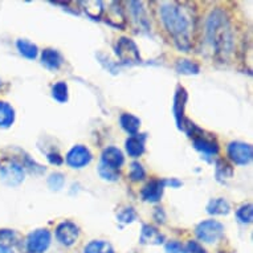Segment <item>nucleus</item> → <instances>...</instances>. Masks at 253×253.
I'll return each mask as SVG.
<instances>
[{
  "mask_svg": "<svg viewBox=\"0 0 253 253\" xmlns=\"http://www.w3.org/2000/svg\"><path fill=\"white\" fill-rule=\"evenodd\" d=\"M120 124L122 126V129L126 133L131 134V135L138 134V130L141 127V120L138 117L133 116V114H129V113H124L120 117Z\"/></svg>",
  "mask_w": 253,
  "mask_h": 253,
  "instance_id": "20",
  "label": "nucleus"
},
{
  "mask_svg": "<svg viewBox=\"0 0 253 253\" xmlns=\"http://www.w3.org/2000/svg\"><path fill=\"white\" fill-rule=\"evenodd\" d=\"M165 184H166V186L172 187V188H178V187L182 186V182L178 180V179L171 178V179H165Z\"/></svg>",
  "mask_w": 253,
  "mask_h": 253,
  "instance_id": "37",
  "label": "nucleus"
},
{
  "mask_svg": "<svg viewBox=\"0 0 253 253\" xmlns=\"http://www.w3.org/2000/svg\"><path fill=\"white\" fill-rule=\"evenodd\" d=\"M0 253H13V251L9 247L5 245H0Z\"/></svg>",
  "mask_w": 253,
  "mask_h": 253,
  "instance_id": "38",
  "label": "nucleus"
},
{
  "mask_svg": "<svg viewBox=\"0 0 253 253\" xmlns=\"http://www.w3.org/2000/svg\"><path fill=\"white\" fill-rule=\"evenodd\" d=\"M84 253H114V249L108 241L94 240L84 248Z\"/></svg>",
  "mask_w": 253,
  "mask_h": 253,
  "instance_id": "25",
  "label": "nucleus"
},
{
  "mask_svg": "<svg viewBox=\"0 0 253 253\" xmlns=\"http://www.w3.org/2000/svg\"><path fill=\"white\" fill-rule=\"evenodd\" d=\"M116 53L124 64H139L142 61L137 44L129 38H121L117 42Z\"/></svg>",
  "mask_w": 253,
  "mask_h": 253,
  "instance_id": "5",
  "label": "nucleus"
},
{
  "mask_svg": "<svg viewBox=\"0 0 253 253\" xmlns=\"http://www.w3.org/2000/svg\"><path fill=\"white\" fill-rule=\"evenodd\" d=\"M0 180L7 186H19L24 180V169L16 161H4L0 163Z\"/></svg>",
  "mask_w": 253,
  "mask_h": 253,
  "instance_id": "4",
  "label": "nucleus"
},
{
  "mask_svg": "<svg viewBox=\"0 0 253 253\" xmlns=\"http://www.w3.org/2000/svg\"><path fill=\"white\" fill-rule=\"evenodd\" d=\"M165 251L166 253H188L187 252L186 247L179 243V241H169L166 245H165Z\"/></svg>",
  "mask_w": 253,
  "mask_h": 253,
  "instance_id": "34",
  "label": "nucleus"
},
{
  "mask_svg": "<svg viewBox=\"0 0 253 253\" xmlns=\"http://www.w3.org/2000/svg\"><path fill=\"white\" fill-rule=\"evenodd\" d=\"M15 122V109L4 101H0V127H9Z\"/></svg>",
  "mask_w": 253,
  "mask_h": 253,
  "instance_id": "22",
  "label": "nucleus"
},
{
  "mask_svg": "<svg viewBox=\"0 0 253 253\" xmlns=\"http://www.w3.org/2000/svg\"><path fill=\"white\" fill-rule=\"evenodd\" d=\"M130 11H131V16L134 17V21L137 23V25L143 31H149L150 24L147 15H146L145 8L142 7L143 3L141 1H130Z\"/></svg>",
  "mask_w": 253,
  "mask_h": 253,
  "instance_id": "17",
  "label": "nucleus"
},
{
  "mask_svg": "<svg viewBox=\"0 0 253 253\" xmlns=\"http://www.w3.org/2000/svg\"><path fill=\"white\" fill-rule=\"evenodd\" d=\"M106 23H109L113 27L117 28H124L125 27V16L122 12V8L118 3H112V7L109 8L108 15H106Z\"/></svg>",
  "mask_w": 253,
  "mask_h": 253,
  "instance_id": "18",
  "label": "nucleus"
},
{
  "mask_svg": "<svg viewBox=\"0 0 253 253\" xmlns=\"http://www.w3.org/2000/svg\"><path fill=\"white\" fill-rule=\"evenodd\" d=\"M207 39L217 56L227 58L233 52V34L228 16L223 9H213L207 20Z\"/></svg>",
  "mask_w": 253,
  "mask_h": 253,
  "instance_id": "2",
  "label": "nucleus"
},
{
  "mask_svg": "<svg viewBox=\"0 0 253 253\" xmlns=\"http://www.w3.org/2000/svg\"><path fill=\"white\" fill-rule=\"evenodd\" d=\"M159 13L175 45L183 52H187L192 46V34L195 25L191 9L178 1H165L161 4Z\"/></svg>",
  "mask_w": 253,
  "mask_h": 253,
  "instance_id": "1",
  "label": "nucleus"
},
{
  "mask_svg": "<svg viewBox=\"0 0 253 253\" xmlns=\"http://www.w3.org/2000/svg\"><path fill=\"white\" fill-rule=\"evenodd\" d=\"M125 157L122 151L117 147H106V149L102 151V155H101V163L105 165V166L112 167L114 170H120V167L124 165Z\"/></svg>",
  "mask_w": 253,
  "mask_h": 253,
  "instance_id": "12",
  "label": "nucleus"
},
{
  "mask_svg": "<svg viewBox=\"0 0 253 253\" xmlns=\"http://www.w3.org/2000/svg\"><path fill=\"white\" fill-rule=\"evenodd\" d=\"M80 235L79 227L72 221H62L56 228V239L60 244L71 247L77 241Z\"/></svg>",
  "mask_w": 253,
  "mask_h": 253,
  "instance_id": "8",
  "label": "nucleus"
},
{
  "mask_svg": "<svg viewBox=\"0 0 253 253\" xmlns=\"http://www.w3.org/2000/svg\"><path fill=\"white\" fill-rule=\"evenodd\" d=\"M91 161V153L87 147L83 145H77L69 150L67 154V163L72 169H83L89 165Z\"/></svg>",
  "mask_w": 253,
  "mask_h": 253,
  "instance_id": "9",
  "label": "nucleus"
},
{
  "mask_svg": "<svg viewBox=\"0 0 253 253\" xmlns=\"http://www.w3.org/2000/svg\"><path fill=\"white\" fill-rule=\"evenodd\" d=\"M17 50L20 52V54H23L24 57L29 58V60H35L38 57L39 54V48L36 44L31 42L29 40H25V39H19L16 42Z\"/></svg>",
  "mask_w": 253,
  "mask_h": 253,
  "instance_id": "23",
  "label": "nucleus"
},
{
  "mask_svg": "<svg viewBox=\"0 0 253 253\" xmlns=\"http://www.w3.org/2000/svg\"><path fill=\"white\" fill-rule=\"evenodd\" d=\"M228 157L236 165L245 166L252 161V146L249 143H244V142H231L228 145Z\"/></svg>",
  "mask_w": 253,
  "mask_h": 253,
  "instance_id": "7",
  "label": "nucleus"
},
{
  "mask_svg": "<svg viewBox=\"0 0 253 253\" xmlns=\"http://www.w3.org/2000/svg\"><path fill=\"white\" fill-rule=\"evenodd\" d=\"M147 135L146 134H135L126 139L125 147L126 151L131 158H139L145 153V141Z\"/></svg>",
  "mask_w": 253,
  "mask_h": 253,
  "instance_id": "14",
  "label": "nucleus"
},
{
  "mask_svg": "<svg viewBox=\"0 0 253 253\" xmlns=\"http://www.w3.org/2000/svg\"><path fill=\"white\" fill-rule=\"evenodd\" d=\"M80 4L84 7V11L91 20H100V17L104 13V3L101 0H87L81 1Z\"/></svg>",
  "mask_w": 253,
  "mask_h": 253,
  "instance_id": "19",
  "label": "nucleus"
},
{
  "mask_svg": "<svg viewBox=\"0 0 253 253\" xmlns=\"http://www.w3.org/2000/svg\"><path fill=\"white\" fill-rule=\"evenodd\" d=\"M195 235L200 241L213 244L217 243L224 235V225L216 220H204L196 225Z\"/></svg>",
  "mask_w": 253,
  "mask_h": 253,
  "instance_id": "3",
  "label": "nucleus"
},
{
  "mask_svg": "<svg viewBox=\"0 0 253 253\" xmlns=\"http://www.w3.org/2000/svg\"><path fill=\"white\" fill-rule=\"evenodd\" d=\"M237 219L240 220L241 223L244 224H249L252 223V217H253V206L251 203H247L244 206H241L236 212Z\"/></svg>",
  "mask_w": 253,
  "mask_h": 253,
  "instance_id": "29",
  "label": "nucleus"
},
{
  "mask_svg": "<svg viewBox=\"0 0 253 253\" xmlns=\"http://www.w3.org/2000/svg\"><path fill=\"white\" fill-rule=\"evenodd\" d=\"M204 131L199 135L192 138V145L198 151H200L204 155H216L219 153V146L216 143V141H213L212 138H207L206 135H203Z\"/></svg>",
  "mask_w": 253,
  "mask_h": 253,
  "instance_id": "13",
  "label": "nucleus"
},
{
  "mask_svg": "<svg viewBox=\"0 0 253 253\" xmlns=\"http://www.w3.org/2000/svg\"><path fill=\"white\" fill-rule=\"evenodd\" d=\"M187 252L188 253H208L206 249L202 247V244L200 243H198V241H194V240H190L188 243H187Z\"/></svg>",
  "mask_w": 253,
  "mask_h": 253,
  "instance_id": "35",
  "label": "nucleus"
},
{
  "mask_svg": "<svg viewBox=\"0 0 253 253\" xmlns=\"http://www.w3.org/2000/svg\"><path fill=\"white\" fill-rule=\"evenodd\" d=\"M16 233L11 229H0V245L8 247L9 244H13L16 241Z\"/></svg>",
  "mask_w": 253,
  "mask_h": 253,
  "instance_id": "33",
  "label": "nucleus"
},
{
  "mask_svg": "<svg viewBox=\"0 0 253 253\" xmlns=\"http://www.w3.org/2000/svg\"><path fill=\"white\" fill-rule=\"evenodd\" d=\"M98 174L104 180L108 182H116L120 179V170H114L112 167H108L100 162L98 165Z\"/></svg>",
  "mask_w": 253,
  "mask_h": 253,
  "instance_id": "28",
  "label": "nucleus"
},
{
  "mask_svg": "<svg viewBox=\"0 0 253 253\" xmlns=\"http://www.w3.org/2000/svg\"><path fill=\"white\" fill-rule=\"evenodd\" d=\"M165 179H153L142 188V199L147 203H158L162 199L163 191H165Z\"/></svg>",
  "mask_w": 253,
  "mask_h": 253,
  "instance_id": "10",
  "label": "nucleus"
},
{
  "mask_svg": "<svg viewBox=\"0 0 253 253\" xmlns=\"http://www.w3.org/2000/svg\"><path fill=\"white\" fill-rule=\"evenodd\" d=\"M64 62V58L60 54V52L56 49H52V48H46V49L42 50V64L46 69L49 71H57L60 69V67Z\"/></svg>",
  "mask_w": 253,
  "mask_h": 253,
  "instance_id": "16",
  "label": "nucleus"
},
{
  "mask_svg": "<svg viewBox=\"0 0 253 253\" xmlns=\"http://www.w3.org/2000/svg\"><path fill=\"white\" fill-rule=\"evenodd\" d=\"M52 97H53L54 100L57 101V102H60V104L67 102L68 97H69L67 83L60 81V83L54 84L53 87H52Z\"/></svg>",
  "mask_w": 253,
  "mask_h": 253,
  "instance_id": "26",
  "label": "nucleus"
},
{
  "mask_svg": "<svg viewBox=\"0 0 253 253\" xmlns=\"http://www.w3.org/2000/svg\"><path fill=\"white\" fill-rule=\"evenodd\" d=\"M139 241H141V244L145 245H161L165 243V236L153 225L143 224Z\"/></svg>",
  "mask_w": 253,
  "mask_h": 253,
  "instance_id": "15",
  "label": "nucleus"
},
{
  "mask_svg": "<svg viewBox=\"0 0 253 253\" xmlns=\"http://www.w3.org/2000/svg\"><path fill=\"white\" fill-rule=\"evenodd\" d=\"M175 69L180 75H199L200 67L196 64L195 61H191V60H179L175 65Z\"/></svg>",
  "mask_w": 253,
  "mask_h": 253,
  "instance_id": "24",
  "label": "nucleus"
},
{
  "mask_svg": "<svg viewBox=\"0 0 253 253\" xmlns=\"http://www.w3.org/2000/svg\"><path fill=\"white\" fill-rule=\"evenodd\" d=\"M129 176H130V180H133V182H141V180L145 179L146 171L145 169L142 167L141 163H138V162L131 163Z\"/></svg>",
  "mask_w": 253,
  "mask_h": 253,
  "instance_id": "31",
  "label": "nucleus"
},
{
  "mask_svg": "<svg viewBox=\"0 0 253 253\" xmlns=\"http://www.w3.org/2000/svg\"><path fill=\"white\" fill-rule=\"evenodd\" d=\"M117 219L121 223H124V224H129V223H133L134 220L137 219V212L134 211V208L129 207V208H125L122 211L117 215Z\"/></svg>",
  "mask_w": 253,
  "mask_h": 253,
  "instance_id": "32",
  "label": "nucleus"
},
{
  "mask_svg": "<svg viewBox=\"0 0 253 253\" xmlns=\"http://www.w3.org/2000/svg\"><path fill=\"white\" fill-rule=\"evenodd\" d=\"M206 210L210 215H227L231 211V206L223 198H216L208 202Z\"/></svg>",
  "mask_w": 253,
  "mask_h": 253,
  "instance_id": "21",
  "label": "nucleus"
},
{
  "mask_svg": "<svg viewBox=\"0 0 253 253\" xmlns=\"http://www.w3.org/2000/svg\"><path fill=\"white\" fill-rule=\"evenodd\" d=\"M64 183H65V176L61 174V172H53V174L49 175L48 178V186L52 191H58L64 187Z\"/></svg>",
  "mask_w": 253,
  "mask_h": 253,
  "instance_id": "30",
  "label": "nucleus"
},
{
  "mask_svg": "<svg viewBox=\"0 0 253 253\" xmlns=\"http://www.w3.org/2000/svg\"><path fill=\"white\" fill-rule=\"evenodd\" d=\"M220 253H228V252H224V251H223V252H220Z\"/></svg>",
  "mask_w": 253,
  "mask_h": 253,
  "instance_id": "40",
  "label": "nucleus"
},
{
  "mask_svg": "<svg viewBox=\"0 0 253 253\" xmlns=\"http://www.w3.org/2000/svg\"><path fill=\"white\" fill-rule=\"evenodd\" d=\"M187 102V91L183 86H178L174 96V104H172V112H174L175 121L178 125V129L182 130V126L184 124V108Z\"/></svg>",
  "mask_w": 253,
  "mask_h": 253,
  "instance_id": "11",
  "label": "nucleus"
},
{
  "mask_svg": "<svg viewBox=\"0 0 253 253\" xmlns=\"http://www.w3.org/2000/svg\"><path fill=\"white\" fill-rule=\"evenodd\" d=\"M50 240L52 236L48 229H36L27 237L25 249L28 253H45L49 248Z\"/></svg>",
  "mask_w": 253,
  "mask_h": 253,
  "instance_id": "6",
  "label": "nucleus"
},
{
  "mask_svg": "<svg viewBox=\"0 0 253 253\" xmlns=\"http://www.w3.org/2000/svg\"><path fill=\"white\" fill-rule=\"evenodd\" d=\"M46 159L49 161V163L54 165V166H60V165H62V162H64V159H62L61 155L58 153H54V151L46 154Z\"/></svg>",
  "mask_w": 253,
  "mask_h": 253,
  "instance_id": "36",
  "label": "nucleus"
},
{
  "mask_svg": "<svg viewBox=\"0 0 253 253\" xmlns=\"http://www.w3.org/2000/svg\"><path fill=\"white\" fill-rule=\"evenodd\" d=\"M233 175V169L231 167V165L223 161V159H219L216 162V178L217 180H224V179L232 178Z\"/></svg>",
  "mask_w": 253,
  "mask_h": 253,
  "instance_id": "27",
  "label": "nucleus"
},
{
  "mask_svg": "<svg viewBox=\"0 0 253 253\" xmlns=\"http://www.w3.org/2000/svg\"><path fill=\"white\" fill-rule=\"evenodd\" d=\"M158 213H162V215H163L162 208H157V210H155V215H158ZM155 219H157L158 223H161V216H158V217H155ZM162 221L165 223V219H163V217H162Z\"/></svg>",
  "mask_w": 253,
  "mask_h": 253,
  "instance_id": "39",
  "label": "nucleus"
}]
</instances>
